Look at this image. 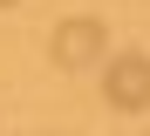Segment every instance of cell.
Wrapping results in <instances>:
<instances>
[{
	"label": "cell",
	"instance_id": "7a4b0ae2",
	"mask_svg": "<svg viewBox=\"0 0 150 136\" xmlns=\"http://www.w3.org/2000/svg\"><path fill=\"white\" fill-rule=\"evenodd\" d=\"M103 95H109V109H123V116L150 109V54H116V61L103 68Z\"/></svg>",
	"mask_w": 150,
	"mask_h": 136
},
{
	"label": "cell",
	"instance_id": "6da1fadb",
	"mask_svg": "<svg viewBox=\"0 0 150 136\" xmlns=\"http://www.w3.org/2000/svg\"><path fill=\"white\" fill-rule=\"evenodd\" d=\"M109 54V27L96 20V14H75V20H62L55 34H48V61H55L62 75H75V68H96Z\"/></svg>",
	"mask_w": 150,
	"mask_h": 136
},
{
	"label": "cell",
	"instance_id": "3957f363",
	"mask_svg": "<svg viewBox=\"0 0 150 136\" xmlns=\"http://www.w3.org/2000/svg\"><path fill=\"white\" fill-rule=\"evenodd\" d=\"M0 7H21V0H0Z\"/></svg>",
	"mask_w": 150,
	"mask_h": 136
}]
</instances>
